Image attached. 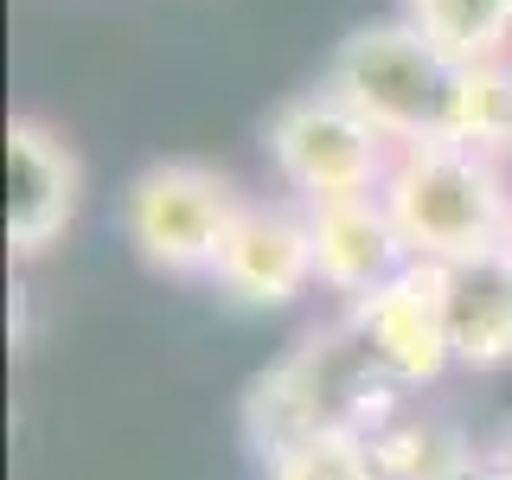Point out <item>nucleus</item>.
<instances>
[{
    "label": "nucleus",
    "mask_w": 512,
    "mask_h": 480,
    "mask_svg": "<svg viewBox=\"0 0 512 480\" xmlns=\"http://www.w3.org/2000/svg\"><path fill=\"white\" fill-rule=\"evenodd\" d=\"M397 416V384L378 372V359L352 333V320H327L276 359L244 397V436L256 455H282L314 436H372Z\"/></svg>",
    "instance_id": "1"
},
{
    "label": "nucleus",
    "mask_w": 512,
    "mask_h": 480,
    "mask_svg": "<svg viewBox=\"0 0 512 480\" xmlns=\"http://www.w3.org/2000/svg\"><path fill=\"white\" fill-rule=\"evenodd\" d=\"M269 480H384L365 436H314L263 461Z\"/></svg>",
    "instance_id": "13"
},
{
    "label": "nucleus",
    "mask_w": 512,
    "mask_h": 480,
    "mask_svg": "<svg viewBox=\"0 0 512 480\" xmlns=\"http://www.w3.org/2000/svg\"><path fill=\"white\" fill-rule=\"evenodd\" d=\"M308 231H314V276H320V288H333V295H346V301L372 295L378 282H391L397 269L410 263L378 192L314 199L308 205Z\"/></svg>",
    "instance_id": "9"
},
{
    "label": "nucleus",
    "mask_w": 512,
    "mask_h": 480,
    "mask_svg": "<svg viewBox=\"0 0 512 480\" xmlns=\"http://www.w3.org/2000/svg\"><path fill=\"white\" fill-rule=\"evenodd\" d=\"M346 320L397 391H404V384H436L448 365H455L442 263H404L391 282H378L372 295L346 301Z\"/></svg>",
    "instance_id": "6"
},
{
    "label": "nucleus",
    "mask_w": 512,
    "mask_h": 480,
    "mask_svg": "<svg viewBox=\"0 0 512 480\" xmlns=\"http://www.w3.org/2000/svg\"><path fill=\"white\" fill-rule=\"evenodd\" d=\"M320 84L333 96H346L378 135H391L397 148H404V141L442 135L455 64H448L410 20H372V26H352L346 39L333 45V64H327Z\"/></svg>",
    "instance_id": "3"
},
{
    "label": "nucleus",
    "mask_w": 512,
    "mask_h": 480,
    "mask_svg": "<svg viewBox=\"0 0 512 480\" xmlns=\"http://www.w3.org/2000/svg\"><path fill=\"white\" fill-rule=\"evenodd\" d=\"M212 282L244 308H288L295 295H308V282H320L308 205H244Z\"/></svg>",
    "instance_id": "8"
},
{
    "label": "nucleus",
    "mask_w": 512,
    "mask_h": 480,
    "mask_svg": "<svg viewBox=\"0 0 512 480\" xmlns=\"http://www.w3.org/2000/svg\"><path fill=\"white\" fill-rule=\"evenodd\" d=\"M77 205H84V160L58 128L13 116L7 122V250L45 256L64 244Z\"/></svg>",
    "instance_id": "7"
},
{
    "label": "nucleus",
    "mask_w": 512,
    "mask_h": 480,
    "mask_svg": "<svg viewBox=\"0 0 512 480\" xmlns=\"http://www.w3.org/2000/svg\"><path fill=\"white\" fill-rule=\"evenodd\" d=\"M493 461L506 468V480H512V423H506V436H500V448H493Z\"/></svg>",
    "instance_id": "15"
},
{
    "label": "nucleus",
    "mask_w": 512,
    "mask_h": 480,
    "mask_svg": "<svg viewBox=\"0 0 512 480\" xmlns=\"http://www.w3.org/2000/svg\"><path fill=\"white\" fill-rule=\"evenodd\" d=\"M244 205L205 160H148L122 186V237L160 276H212Z\"/></svg>",
    "instance_id": "4"
},
{
    "label": "nucleus",
    "mask_w": 512,
    "mask_h": 480,
    "mask_svg": "<svg viewBox=\"0 0 512 480\" xmlns=\"http://www.w3.org/2000/svg\"><path fill=\"white\" fill-rule=\"evenodd\" d=\"M391 231L410 263H468L480 250H500L512 231V186L506 167L461 141H404L378 186Z\"/></svg>",
    "instance_id": "2"
},
{
    "label": "nucleus",
    "mask_w": 512,
    "mask_h": 480,
    "mask_svg": "<svg viewBox=\"0 0 512 480\" xmlns=\"http://www.w3.org/2000/svg\"><path fill=\"white\" fill-rule=\"evenodd\" d=\"M448 64L512 58V0H397Z\"/></svg>",
    "instance_id": "12"
},
{
    "label": "nucleus",
    "mask_w": 512,
    "mask_h": 480,
    "mask_svg": "<svg viewBox=\"0 0 512 480\" xmlns=\"http://www.w3.org/2000/svg\"><path fill=\"white\" fill-rule=\"evenodd\" d=\"M263 148L269 167L282 173V186L301 205L314 199H352V192H378L391 173L397 141L378 135L346 96H333L327 84L301 90L276 103V116L263 122Z\"/></svg>",
    "instance_id": "5"
},
{
    "label": "nucleus",
    "mask_w": 512,
    "mask_h": 480,
    "mask_svg": "<svg viewBox=\"0 0 512 480\" xmlns=\"http://www.w3.org/2000/svg\"><path fill=\"white\" fill-rule=\"evenodd\" d=\"M506 250H512V231H506Z\"/></svg>",
    "instance_id": "16"
},
{
    "label": "nucleus",
    "mask_w": 512,
    "mask_h": 480,
    "mask_svg": "<svg viewBox=\"0 0 512 480\" xmlns=\"http://www.w3.org/2000/svg\"><path fill=\"white\" fill-rule=\"evenodd\" d=\"M436 480H506V468H500V461H474V455H461V461H448V468L436 474Z\"/></svg>",
    "instance_id": "14"
},
{
    "label": "nucleus",
    "mask_w": 512,
    "mask_h": 480,
    "mask_svg": "<svg viewBox=\"0 0 512 480\" xmlns=\"http://www.w3.org/2000/svg\"><path fill=\"white\" fill-rule=\"evenodd\" d=\"M442 141L487 154V160H512V58H487V64H455V90L442 109Z\"/></svg>",
    "instance_id": "11"
},
{
    "label": "nucleus",
    "mask_w": 512,
    "mask_h": 480,
    "mask_svg": "<svg viewBox=\"0 0 512 480\" xmlns=\"http://www.w3.org/2000/svg\"><path fill=\"white\" fill-rule=\"evenodd\" d=\"M448 288V346L468 372L512 365V250H480L468 263L442 269Z\"/></svg>",
    "instance_id": "10"
}]
</instances>
